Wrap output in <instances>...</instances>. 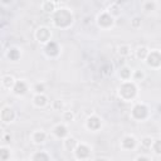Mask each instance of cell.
Returning a JSON list of instances; mask_svg holds the SVG:
<instances>
[{"label":"cell","instance_id":"1","mask_svg":"<svg viewBox=\"0 0 161 161\" xmlns=\"http://www.w3.org/2000/svg\"><path fill=\"white\" fill-rule=\"evenodd\" d=\"M130 91H131V92H136V87H135V85H133V83H131V82L124 83V85H122V87L120 88V93H121V96H122L124 98L126 97V93H128L127 100L132 97V96L130 94Z\"/></svg>","mask_w":161,"mask_h":161},{"label":"cell","instance_id":"2","mask_svg":"<svg viewBox=\"0 0 161 161\" xmlns=\"http://www.w3.org/2000/svg\"><path fill=\"white\" fill-rule=\"evenodd\" d=\"M147 63L149 66L152 67H159L161 64V54L159 52H151L147 55Z\"/></svg>","mask_w":161,"mask_h":161},{"label":"cell","instance_id":"3","mask_svg":"<svg viewBox=\"0 0 161 161\" xmlns=\"http://www.w3.org/2000/svg\"><path fill=\"white\" fill-rule=\"evenodd\" d=\"M132 115H133V117H136V118H139V120L145 118L146 115H147V108H146L144 105H137V106L133 107Z\"/></svg>","mask_w":161,"mask_h":161},{"label":"cell","instance_id":"4","mask_svg":"<svg viewBox=\"0 0 161 161\" xmlns=\"http://www.w3.org/2000/svg\"><path fill=\"white\" fill-rule=\"evenodd\" d=\"M15 118V113L10 107H4L1 111V120L5 122V124H9Z\"/></svg>","mask_w":161,"mask_h":161},{"label":"cell","instance_id":"5","mask_svg":"<svg viewBox=\"0 0 161 161\" xmlns=\"http://www.w3.org/2000/svg\"><path fill=\"white\" fill-rule=\"evenodd\" d=\"M37 39L39 40L40 43H47L49 39H50V31L47 29V28H40L38 29L37 31Z\"/></svg>","mask_w":161,"mask_h":161},{"label":"cell","instance_id":"6","mask_svg":"<svg viewBox=\"0 0 161 161\" xmlns=\"http://www.w3.org/2000/svg\"><path fill=\"white\" fill-rule=\"evenodd\" d=\"M13 91H14L15 94H24L28 91V86L24 81H16L14 87H13Z\"/></svg>","mask_w":161,"mask_h":161},{"label":"cell","instance_id":"7","mask_svg":"<svg viewBox=\"0 0 161 161\" xmlns=\"http://www.w3.org/2000/svg\"><path fill=\"white\" fill-rule=\"evenodd\" d=\"M76 155L78 159H85L89 155V149L86 145H78L76 149Z\"/></svg>","mask_w":161,"mask_h":161},{"label":"cell","instance_id":"8","mask_svg":"<svg viewBox=\"0 0 161 161\" xmlns=\"http://www.w3.org/2000/svg\"><path fill=\"white\" fill-rule=\"evenodd\" d=\"M98 23H100V25H103V27H109V25H112L113 19L108 14H103L98 18Z\"/></svg>","mask_w":161,"mask_h":161},{"label":"cell","instance_id":"9","mask_svg":"<svg viewBox=\"0 0 161 161\" xmlns=\"http://www.w3.org/2000/svg\"><path fill=\"white\" fill-rule=\"evenodd\" d=\"M100 125H101V121L97 117H91L87 121V127L91 128V130H97V128L100 127Z\"/></svg>","mask_w":161,"mask_h":161},{"label":"cell","instance_id":"10","mask_svg":"<svg viewBox=\"0 0 161 161\" xmlns=\"http://www.w3.org/2000/svg\"><path fill=\"white\" fill-rule=\"evenodd\" d=\"M135 145H136V140L132 136H127L122 141V146L126 147V149H132V147H135Z\"/></svg>","mask_w":161,"mask_h":161},{"label":"cell","instance_id":"11","mask_svg":"<svg viewBox=\"0 0 161 161\" xmlns=\"http://www.w3.org/2000/svg\"><path fill=\"white\" fill-rule=\"evenodd\" d=\"M1 83H3V86H4L5 88H9V89H10L11 87H14V85H15L14 78H13L11 76H4Z\"/></svg>","mask_w":161,"mask_h":161},{"label":"cell","instance_id":"12","mask_svg":"<svg viewBox=\"0 0 161 161\" xmlns=\"http://www.w3.org/2000/svg\"><path fill=\"white\" fill-rule=\"evenodd\" d=\"M46 137H47V135L44 133L43 131H37V132L33 133V141H34L35 144H40V142H43V141L46 140Z\"/></svg>","mask_w":161,"mask_h":161},{"label":"cell","instance_id":"13","mask_svg":"<svg viewBox=\"0 0 161 161\" xmlns=\"http://www.w3.org/2000/svg\"><path fill=\"white\" fill-rule=\"evenodd\" d=\"M54 133L57 135L58 137H64V136H67L68 131H67L66 126H63V125H58V126H55V128H54Z\"/></svg>","mask_w":161,"mask_h":161},{"label":"cell","instance_id":"14","mask_svg":"<svg viewBox=\"0 0 161 161\" xmlns=\"http://www.w3.org/2000/svg\"><path fill=\"white\" fill-rule=\"evenodd\" d=\"M46 52L48 55H54L58 53V49H57V44L53 43V42H49L46 47Z\"/></svg>","mask_w":161,"mask_h":161},{"label":"cell","instance_id":"15","mask_svg":"<svg viewBox=\"0 0 161 161\" xmlns=\"http://www.w3.org/2000/svg\"><path fill=\"white\" fill-rule=\"evenodd\" d=\"M34 103L37 106H40V107L46 106L47 105V97L44 94H37L34 97Z\"/></svg>","mask_w":161,"mask_h":161},{"label":"cell","instance_id":"16","mask_svg":"<svg viewBox=\"0 0 161 161\" xmlns=\"http://www.w3.org/2000/svg\"><path fill=\"white\" fill-rule=\"evenodd\" d=\"M33 161H49V157L46 152H38L34 155Z\"/></svg>","mask_w":161,"mask_h":161},{"label":"cell","instance_id":"17","mask_svg":"<svg viewBox=\"0 0 161 161\" xmlns=\"http://www.w3.org/2000/svg\"><path fill=\"white\" fill-rule=\"evenodd\" d=\"M19 50L16 49V48H11V49H9V52H8V57L10 58L11 61H16L18 58H19Z\"/></svg>","mask_w":161,"mask_h":161},{"label":"cell","instance_id":"18","mask_svg":"<svg viewBox=\"0 0 161 161\" xmlns=\"http://www.w3.org/2000/svg\"><path fill=\"white\" fill-rule=\"evenodd\" d=\"M64 144H66V147H67L68 150H73L74 147L77 146V141L74 139L70 137V139H67L66 141H64Z\"/></svg>","mask_w":161,"mask_h":161},{"label":"cell","instance_id":"19","mask_svg":"<svg viewBox=\"0 0 161 161\" xmlns=\"http://www.w3.org/2000/svg\"><path fill=\"white\" fill-rule=\"evenodd\" d=\"M136 55H137V58H147L149 52H147V49L145 47H142V48H139L136 50Z\"/></svg>","mask_w":161,"mask_h":161},{"label":"cell","instance_id":"20","mask_svg":"<svg viewBox=\"0 0 161 161\" xmlns=\"http://www.w3.org/2000/svg\"><path fill=\"white\" fill-rule=\"evenodd\" d=\"M154 150L156 154H161V140H156L154 142Z\"/></svg>","mask_w":161,"mask_h":161},{"label":"cell","instance_id":"21","mask_svg":"<svg viewBox=\"0 0 161 161\" xmlns=\"http://www.w3.org/2000/svg\"><path fill=\"white\" fill-rule=\"evenodd\" d=\"M34 91H35L38 94H42V93L44 92V85H43V83H42V85H40V83L35 85V86H34Z\"/></svg>","mask_w":161,"mask_h":161},{"label":"cell","instance_id":"22","mask_svg":"<svg viewBox=\"0 0 161 161\" xmlns=\"http://www.w3.org/2000/svg\"><path fill=\"white\" fill-rule=\"evenodd\" d=\"M44 10L46 11H53L54 10V3H44Z\"/></svg>","mask_w":161,"mask_h":161},{"label":"cell","instance_id":"23","mask_svg":"<svg viewBox=\"0 0 161 161\" xmlns=\"http://www.w3.org/2000/svg\"><path fill=\"white\" fill-rule=\"evenodd\" d=\"M0 154H1V160H3V161H6V160H8L9 152H8V150H6L5 147H1V150H0Z\"/></svg>","mask_w":161,"mask_h":161},{"label":"cell","instance_id":"24","mask_svg":"<svg viewBox=\"0 0 161 161\" xmlns=\"http://www.w3.org/2000/svg\"><path fill=\"white\" fill-rule=\"evenodd\" d=\"M142 145L146 146V147H151V146H152V140H151L150 137H145V139L142 140Z\"/></svg>","mask_w":161,"mask_h":161},{"label":"cell","instance_id":"25","mask_svg":"<svg viewBox=\"0 0 161 161\" xmlns=\"http://www.w3.org/2000/svg\"><path fill=\"white\" fill-rule=\"evenodd\" d=\"M128 70H130V69H128V68H124V69H122L121 70V76H122V78H125V79H127L128 78V77H130V72H128Z\"/></svg>","mask_w":161,"mask_h":161},{"label":"cell","instance_id":"26","mask_svg":"<svg viewBox=\"0 0 161 161\" xmlns=\"http://www.w3.org/2000/svg\"><path fill=\"white\" fill-rule=\"evenodd\" d=\"M128 50H130V48H128L127 46L120 47V53H121L122 55H127V54H128Z\"/></svg>","mask_w":161,"mask_h":161},{"label":"cell","instance_id":"27","mask_svg":"<svg viewBox=\"0 0 161 161\" xmlns=\"http://www.w3.org/2000/svg\"><path fill=\"white\" fill-rule=\"evenodd\" d=\"M64 120H66V121H72L73 120V113L66 112V113H64Z\"/></svg>","mask_w":161,"mask_h":161},{"label":"cell","instance_id":"28","mask_svg":"<svg viewBox=\"0 0 161 161\" xmlns=\"http://www.w3.org/2000/svg\"><path fill=\"white\" fill-rule=\"evenodd\" d=\"M142 77H144V73L140 72V70H137V72L135 73V78H142Z\"/></svg>","mask_w":161,"mask_h":161},{"label":"cell","instance_id":"29","mask_svg":"<svg viewBox=\"0 0 161 161\" xmlns=\"http://www.w3.org/2000/svg\"><path fill=\"white\" fill-rule=\"evenodd\" d=\"M136 161H150L147 157H144V156H140V157H137L136 159Z\"/></svg>","mask_w":161,"mask_h":161},{"label":"cell","instance_id":"30","mask_svg":"<svg viewBox=\"0 0 161 161\" xmlns=\"http://www.w3.org/2000/svg\"><path fill=\"white\" fill-rule=\"evenodd\" d=\"M139 20H140L139 18H135V19H133V25H135V27H137V25L140 24V22H139Z\"/></svg>","mask_w":161,"mask_h":161},{"label":"cell","instance_id":"31","mask_svg":"<svg viewBox=\"0 0 161 161\" xmlns=\"http://www.w3.org/2000/svg\"><path fill=\"white\" fill-rule=\"evenodd\" d=\"M97 161H106V160H105V159H98Z\"/></svg>","mask_w":161,"mask_h":161}]
</instances>
